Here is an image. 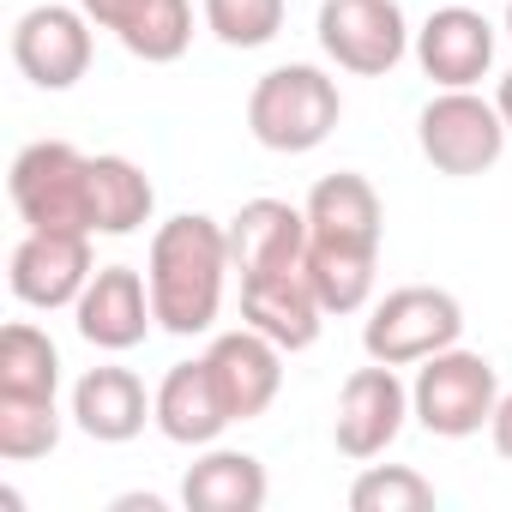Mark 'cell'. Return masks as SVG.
<instances>
[{
    "label": "cell",
    "mask_w": 512,
    "mask_h": 512,
    "mask_svg": "<svg viewBox=\"0 0 512 512\" xmlns=\"http://www.w3.org/2000/svg\"><path fill=\"white\" fill-rule=\"evenodd\" d=\"M223 272H235L229 266V229L199 217V211L169 217L151 235V260H145L157 326L175 332V338L211 332V320L223 308Z\"/></svg>",
    "instance_id": "1"
},
{
    "label": "cell",
    "mask_w": 512,
    "mask_h": 512,
    "mask_svg": "<svg viewBox=\"0 0 512 512\" xmlns=\"http://www.w3.org/2000/svg\"><path fill=\"white\" fill-rule=\"evenodd\" d=\"M338 115H344L338 85L320 67H302V61L296 67H272L247 97V133L266 151H284V157H302V151L326 145Z\"/></svg>",
    "instance_id": "2"
},
{
    "label": "cell",
    "mask_w": 512,
    "mask_h": 512,
    "mask_svg": "<svg viewBox=\"0 0 512 512\" xmlns=\"http://www.w3.org/2000/svg\"><path fill=\"white\" fill-rule=\"evenodd\" d=\"M7 193H13V211L31 229H79V235H97L91 229V157L79 145H67V139L25 145L13 157Z\"/></svg>",
    "instance_id": "3"
},
{
    "label": "cell",
    "mask_w": 512,
    "mask_h": 512,
    "mask_svg": "<svg viewBox=\"0 0 512 512\" xmlns=\"http://www.w3.org/2000/svg\"><path fill=\"white\" fill-rule=\"evenodd\" d=\"M494 404H500V380H494V362L476 356V350H440L416 368V386H410V416L440 434V440H470L494 422Z\"/></svg>",
    "instance_id": "4"
},
{
    "label": "cell",
    "mask_w": 512,
    "mask_h": 512,
    "mask_svg": "<svg viewBox=\"0 0 512 512\" xmlns=\"http://www.w3.org/2000/svg\"><path fill=\"white\" fill-rule=\"evenodd\" d=\"M464 332V308L452 290H434V284H404L392 290L368 326H362V350L368 362H386V368H410V362H428L440 350H452Z\"/></svg>",
    "instance_id": "5"
},
{
    "label": "cell",
    "mask_w": 512,
    "mask_h": 512,
    "mask_svg": "<svg viewBox=\"0 0 512 512\" xmlns=\"http://www.w3.org/2000/svg\"><path fill=\"white\" fill-rule=\"evenodd\" d=\"M416 139H422V157L440 169V175H488L506 151V121L494 103H482L476 91H440L422 121H416Z\"/></svg>",
    "instance_id": "6"
},
{
    "label": "cell",
    "mask_w": 512,
    "mask_h": 512,
    "mask_svg": "<svg viewBox=\"0 0 512 512\" xmlns=\"http://www.w3.org/2000/svg\"><path fill=\"white\" fill-rule=\"evenodd\" d=\"M320 49L344 73H392L410 49L398 0H320Z\"/></svg>",
    "instance_id": "7"
},
{
    "label": "cell",
    "mask_w": 512,
    "mask_h": 512,
    "mask_svg": "<svg viewBox=\"0 0 512 512\" xmlns=\"http://www.w3.org/2000/svg\"><path fill=\"white\" fill-rule=\"evenodd\" d=\"M91 235L79 229H31L19 247H13V266H7V284L25 308H73L91 284Z\"/></svg>",
    "instance_id": "8"
},
{
    "label": "cell",
    "mask_w": 512,
    "mask_h": 512,
    "mask_svg": "<svg viewBox=\"0 0 512 512\" xmlns=\"http://www.w3.org/2000/svg\"><path fill=\"white\" fill-rule=\"evenodd\" d=\"M13 61L37 91H73L91 67V19L85 7H31L13 25Z\"/></svg>",
    "instance_id": "9"
},
{
    "label": "cell",
    "mask_w": 512,
    "mask_h": 512,
    "mask_svg": "<svg viewBox=\"0 0 512 512\" xmlns=\"http://www.w3.org/2000/svg\"><path fill=\"white\" fill-rule=\"evenodd\" d=\"M404 416H410V386L398 380V368L374 362V368H356L344 380L332 440L344 458H380L404 434Z\"/></svg>",
    "instance_id": "10"
},
{
    "label": "cell",
    "mask_w": 512,
    "mask_h": 512,
    "mask_svg": "<svg viewBox=\"0 0 512 512\" xmlns=\"http://www.w3.org/2000/svg\"><path fill=\"white\" fill-rule=\"evenodd\" d=\"M416 61L440 91H470L494 67V25L470 7V0H446L440 13L416 31Z\"/></svg>",
    "instance_id": "11"
},
{
    "label": "cell",
    "mask_w": 512,
    "mask_h": 512,
    "mask_svg": "<svg viewBox=\"0 0 512 512\" xmlns=\"http://www.w3.org/2000/svg\"><path fill=\"white\" fill-rule=\"evenodd\" d=\"M241 320L266 332L278 350H308L320 338V296L308 284V266H278V272H247L241 278Z\"/></svg>",
    "instance_id": "12"
},
{
    "label": "cell",
    "mask_w": 512,
    "mask_h": 512,
    "mask_svg": "<svg viewBox=\"0 0 512 512\" xmlns=\"http://www.w3.org/2000/svg\"><path fill=\"white\" fill-rule=\"evenodd\" d=\"M73 314H79V338L91 350H133V344H145V332L157 320L151 284L133 266H103L85 284V296L73 302Z\"/></svg>",
    "instance_id": "13"
},
{
    "label": "cell",
    "mask_w": 512,
    "mask_h": 512,
    "mask_svg": "<svg viewBox=\"0 0 512 512\" xmlns=\"http://www.w3.org/2000/svg\"><path fill=\"white\" fill-rule=\"evenodd\" d=\"M229 422H235V410H229L223 380H217V368L205 356L199 362H175L163 374V386H157V428H163V440L211 446Z\"/></svg>",
    "instance_id": "14"
},
{
    "label": "cell",
    "mask_w": 512,
    "mask_h": 512,
    "mask_svg": "<svg viewBox=\"0 0 512 512\" xmlns=\"http://www.w3.org/2000/svg\"><path fill=\"white\" fill-rule=\"evenodd\" d=\"M223 229H229V266L241 278L302 266V253H308V211H296L284 199H247Z\"/></svg>",
    "instance_id": "15"
},
{
    "label": "cell",
    "mask_w": 512,
    "mask_h": 512,
    "mask_svg": "<svg viewBox=\"0 0 512 512\" xmlns=\"http://www.w3.org/2000/svg\"><path fill=\"white\" fill-rule=\"evenodd\" d=\"M73 422L103 446H127L133 434H145V422H157V398H145V380L133 368H91L73 386Z\"/></svg>",
    "instance_id": "16"
},
{
    "label": "cell",
    "mask_w": 512,
    "mask_h": 512,
    "mask_svg": "<svg viewBox=\"0 0 512 512\" xmlns=\"http://www.w3.org/2000/svg\"><path fill=\"white\" fill-rule=\"evenodd\" d=\"M205 362L217 368V380H223V398H229L235 422L260 416V410L278 398V386H284V350H278L266 332H253V326L211 338Z\"/></svg>",
    "instance_id": "17"
},
{
    "label": "cell",
    "mask_w": 512,
    "mask_h": 512,
    "mask_svg": "<svg viewBox=\"0 0 512 512\" xmlns=\"http://www.w3.org/2000/svg\"><path fill=\"white\" fill-rule=\"evenodd\" d=\"M308 235L314 241H344V247H380V229H386V205L374 193L368 175L356 169H338L326 181H314L308 193Z\"/></svg>",
    "instance_id": "18"
},
{
    "label": "cell",
    "mask_w": 512,
    "mask_h": 512,
    "mask_svg": "<svg viewBox=\"0 0 512 512\" xmlns=\"http://www.w3.org/2000/svg\"><path fill=\"white\" fill-rule=\"evenodd\" d=\"M266 488V464L253 452H205L199 464H187L181 500L187 512H260Z\"/></svg>",
    "instance_id": "19"
},
{
    "label": "cell",
    "mask_w": 512,
    "mask_h": 512,
    "mask_svg": "<svg viewBox=\"0 0 512 512\" xmlns=\"http://www.w3.org/2000/svg\"><path fill=\"white\" fill-rule=\"evenodd\" d=\"M157 211V187L133 157H91V229L97 235H133L139 223H151Z\"/></svg>",
    "instance_id": "20"
},
{
    "label": "cell",
    "mask_w": 512,
    "mask_h": 512,
    "mask_svg": "<svg viewBox=\"0 0 512 512\" xmlns=\"http://www.w3.org/2000/svg\"><path fill=\"white\" fill-rule=\"evenodd\" d=\"M302 266H308V284H314V296H320L326 314H356L374 296L380 247H344V241H314L308 235Z\"/></svg>",
    "instance_id": "21"
},
{
    "label": "cell",
    "mask_w": 512,
    "mask_h": 512,
    "mask_svg": "<svg viewBox=\"0 0 512 512\" xmlns=\"http://www.w3.org/2000/svg\"><path fill=\"white\" fill-rule=\"evenodd\" d=\"M55 386H61V350L31 320H13L7 332H0V392L55 398Z\"/></svg>",
    "instance_id": "22"
},
{
    "label": "cell",
    "mask_w": 512,
    "mask_h": 512,
    "mask_svg": "<svg viewBox=\"0 0 512 512\" xmlns=\"http://www.w3.org/2000/svg\"><path fill=\"white\" fill-rule=\"evenodd\" d=\"M187 43H193V7H187V0H145L139 19L121 31V49H127L133 61H145V67L181 61Z\"/></svg>",
    "instance_id": "23"
},
{
    "label": "cell",
    "mask_w": 512,
    "mask_h": 512,
    "mask_svg": "<svg viewBox=\"0 0 512 512\" xmlns=\"http://www.w3.org/2000/svg\"><path fill=\"white\" fill-rule=\"evenodd\" d=\"M55 446H61V410H55V398L0 392V458H7V464H31V458H49Z\"/></svg>",
    "instance_id": "24"
},
{
    "label": "cell",
    "mask_w": 512,
    "mask_h": 512,
    "mask_svg": "<svg viewBox=\"0 0 512 512\" xmlns=\"http://www.w3.org/2000/svg\"><path fill=\"white\" fill-rule=\"evenodd\" d=\"M284 0H205V25L229 49H266L284 31Z\"/></svg>",
    "instance_id": "25"
},
{
    "label": "cell",
    "mask_w": 512,
    "mask_h": 512,
    "mask_svg": "<svg viewBox=\"0 0 512 512\" xmlns=\"http://www.w3.org/2000/svg\"><path fill=\"white\" fill-rule=\"evenodd\" d=\"M350 506L356 512H428L434 506V482L404 470V464H374V470L356 476Z\"/></svg>",
    "instance_id": "26"
},
{
    "label": "cell",
    "mask_w": 512,
    "mask_h": 512,
    "mask_svg": "<svg viewBox=\"0 0 512 512\" xmlns=\"http://www.w3.org/2000/svg\"><path fill=\"white\" fill-rule=\"evenodd\" d=\"M79 7H85V19L91 25H103V31H127L133 19H139V7H145V0H79Z\"/></svg>",
    "instance_id": "27"
},
{
    "label": "cell",
    "mask_w": 512,
    "mask_h": 512,
    "mask_svg": "<svg viewBox=\"0 0 512 512\" xmlns=\"http://www.w3.org/2000/svg\"><path fill=\"white\" fill-rule=\"evenodd\" d=\"M488 434H494V452L512 464V392H500V404H494V422H488Z\"/></svg>",
    "instance_id": "28"
},
{
    "label": "cell",
    "mask_w": 512,
    "mask_h": 512,
    "mask_svg": "<svg viewBox=\"0 0 512 512\" xmlns=\"http://www.w3.org/2000/svg\"><path fill=\"white\" fill-rule=\"evenodd\" d=\"M115 512H163V500H157V494H121Z\"/></svg>",
    "instance_id": "29"
},
{
    "label": "cell",
    "mask_w": 512,
    "mask_h": 512,
    "mask_svg": "<svg viewBox=\"0 0 512 512\" xmlns=\"http://www.w3.org/2000/svg\"><path fill=\"white\" fill-rule=\"evenodd\" d=\"M494 109H500V121H506V133H512V73L500 79V91H494Z\"/></svg>",
    "instance_id": "30"
},
{
    "label": "cell",
    "mask_w": 512,
    "mask_h": 512,
    "mask_svg": "<svg viewBox=\"0 0 512 512\" xmlns=\"http://www.w3.org/2000/svg\"><path fill=\"white\" fill-rule=\"evenodd\" d=\"M506 37H512V0H506Z\"/></svg>",
    "instance_id": "31"
}]
</instances>
